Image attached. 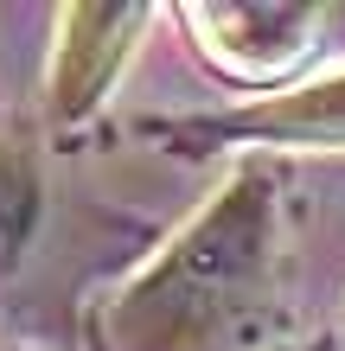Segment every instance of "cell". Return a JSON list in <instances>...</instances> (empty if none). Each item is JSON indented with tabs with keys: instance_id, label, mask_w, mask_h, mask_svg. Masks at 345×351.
<instances>
[{
	"instance_id": "6da1fadb",
	"label": "cell",
	"mask_w": 345,
	"mask_h": 351,
	"mask_svg": "<svg viewBox=\"0 0 345 351\" xmlns=\"http://www.w3.org/2000/svg\"><path fill=\"white\" fill-rule=\"evenodd\" d=\"M275 179L243 167L103 306V351H256L275 319Z\"/></svg>"
},
{
	"instance_id": "277c9868",
	"label": "cell",
	"mask_w": 345,
	"mask_h": 351,
	"mask_svg": "<svg viewBox=\"0 0 345 351\" xmlns=\"http://www.w3.org/2000/svg\"><path fill=\"white\" fill-rule=\"evenodd\" d=\"M32 217H38V173H32V154L0 141V268H7L32 237Z\"/></svg>"
},
{
	"instance_id": "7a4b0ae2",
	"label": "cell",
	"mask_w": 345,
	"mask_h": 351,
	"mask_svg": "<svg viewBox=\"0 0 345 351\" xmlns=\"http://www.w3.org/2000/svg\"><path fill=\"white\" fill-rule=\"evenodd\" d=\"M198 147L211 141H262V147H345V71L339 77H320V84H300L288 96H269L243 115L224 121H192Z\"/></svg>"
},
{
	"instance_id": "3957f363",
	"label": "cell",
	"mask_w": 345,
	"mask_h": 351,
	"mask_svg": "<svg viewBox=\"0 0 345 351\" xmlns=\"http://www.w3.org/2000/svg\"><path fill=\"white\" fill-rule=\"evenodd\" d=\"M134 32H141V7H77V13H64V38H58V64H51V109L64 121L84 115L109 90V77L121 71Z\"/></svg>"
}]
</instances>
